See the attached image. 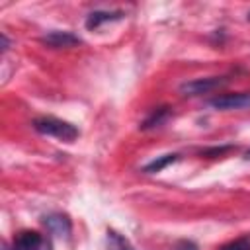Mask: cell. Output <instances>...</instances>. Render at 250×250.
Masks as SVG:
<instances>
[{"mask_svg":"<svg viewBox=\"0 0 250 250\" xmlns=\"http://www.w3.org/2000/svg\"><path fill=\"white\" fill-rule=\"evenodd\" d=\"M33 129L41 135H47V137H55V139H61L64 143H72L78 139L80 131L76 125L68 123V121H62L59 117H53V115H45V117H37L31 121Z\"/></svg>","mask_w":250,"mask_h":250,"instance_id":"1","label":"cell"},{"mask_svg":"<svg viewBox=\"0 0 250 250\" xmlns=\"http://www.w3.org/2000/svg\"><path fill=\"white\" fill-rule=\"evenodd\" d=\"M229 82V76H209V78H195V80H188L180 84V94L182 96H201V94H209L221 86H225Z\"/></svg>","mask_w":250,"mask_h":250,"instance_id":"2","label":"cell"},{"mask_svg":"<svg viewBox=\"0 0 250 250\" xmlns=\"http://www.w3.org/2000/svg\"><path fill=\"white\" fill-rule=\"evenodd\" d=\"M12 250H53V244L39 230H21L14 236Z\"/></svg>","mask_w":250,"mask_h":250,"instance_id":"3","label":"cell"},{"mask_svg":"<svg viewBox=\"0 0 250 250\" xmlns=\"http://www.w3.org/2000/svg\"><path fill=\"white\" fill-rule=\"evenodd\" d=\"M39 41L45 47H49V49H70V47L82 45V39L76 33H72V31H61V29H55V31H49V33L41 35Z\"/></svg>","mask_w":250,"mask_h":250,"instance_id":"4","label":"cell"},{"mask_svg":"<svg viewBox=\"0 0 250 250\" xmlns=\"http://www.w3.org/2000/svg\"><path fill=\"white\" fill-rule=\"evenodd\" d=\"M209 105L215 109H244V107H250V92L221 94V96L211 98Z\"/></svg>","mask_w":250,"mask_h":250,"instance_id":"5","label":"cell"},{"mask_svg":"<svg viewBox=\"0 0 250 250\" xmlns=\"http://www.w3.org/2000/svg\"><path fill=\"white\" fill-rule=\"evenodd\" d=\"M123 16H125V12H121V10H94V12H90V14L86 16L84 25H86V29L94 31V29L102 27L104 23L121 20Z\"/></svg>","mask_w":250,"mask_h":250,"instance_id":"6","label":"cell"},{"mask_svg":"<svg viewBox=\"0 0 250 250\" xmlns=\"http://www.w3.org/2000/svg\"><path fill=\"white\" fill-rule=\"evenodd\" d=\"M170 117H172V107L170 105H158V107L150 109V113L141 121L139 129L141 131H150V129L162 127Z\"/></svg>","mask_w":250,"mask_h":250,"instance_id":"7","label":"cell"},{"mask_svg":"<svg viewBox=\"0 0 250 250\" xmlns=\"http://www.w3.org/2000/svg\"><path fill=\"white\" fill-rule=\"evenodd\" d=\"M43 225L47 227V230L55 236H68L70 230H72V225H70V219L62 213H51L43 219Z\"/></svg>","mask_w":250,"mask_h":250,"instance_id":"8","label":"cell"},{"mask_svg":"<svg viewBox=\"0 0 250 250\" xmlns=\"http://www.w3.org/2000/svg\"><path fill=\"white\" fill-rule=\"evenodd\" d=\"M178 160H180V154H178V152H168V154L156 156L154 160L146 162V164L141 168V172H143V174H158V172H162L166 166H170V164H174V162H178Z\"/></svg>","mask_w":250,"mask_h":250,"instance_id":"9","label":"cell"},{"mask_svg":"<svg viewBox=\"0 0 250 250\" xmlns=\"http://www.w3.org/2000/svg\"><path fill=\"white\" fill-rule=\"evenodd\" d=\"M107 246H105V250H135L133 248V244L123 236V234H119L117 230H113V229H107Z\"/></svg>","mask_w":250,"mask_h":250,"instance_id":"10","label":"cell"},{"mask_svg":"<svg viewBox=\"0 0 250 250\" xmlns=\"http://www.w3.org/2000/svg\"><path fill=\"white\" fill-rule=\"evenodd\" d=\"M230 150H234V145H221V146H209V148H203V150H199V156L203 158H217V156H223V154H227V152H230Z\"/></svg>","mask_w":250,"mask_h":250,"instance_id":"11","label":"cell"},{"mask_svg":"<svg viewBox=\"0 0 250 250\" xmlns=\"http://www.w3.org/2000/svg\"><path fill=\"white\" fill-rule=\"evenodd\" d=\"M219 250H250V236H240L236 240H230L223 244Z\"/></svg>","mask_w":250,"mask_h":250,"instance_id":"12","label":"cell"},{"mask_svg":"<svg viewBox=\"0 0 250 250\" xmlns=\"http://www.w3.org/2000/svg\"><path fill=\"white\" fill-rule=\"evenodd\" d=\"M174 250H199L197 248V244L193 242V240H178L176 242V246H174Z\"/></svg>","mask_w":250,"mask_h":250,"instance_id":"13","label":"cell"},{"mask_svg":"<svg viewBox=\"0 0 250 250\" xmlns=\"http://www.w3.org/2000/svg\"><path fill=\"white\" fill-rule=\"evenodd\" d=\"M0 39H2V53H6L10 49V39L6 37V33H0Z\"/></svg>","mask_w":250,"mask_h":250,"instance_id":"14","label":"cell"},{"mask_svg":"<svg viewBox=\"0 0 250 250\" xmlns=\"http://www.w3.org/2000/svg\"><path fill=\"white\" fill-rule=\"evenodd\" d=\"M244 160H250V148L244 152Z\"/></svg>","mask_w":250,"mask_h":250,"instance_id":"15","label":"cell"},{"mask_svg":"<svg viewBox=\"0 0 250 250\" xmlns=\"http://www.w3.org/2000/svg\"><path fill=\"white\" fill-rule=\"evenodd\" d=\"M248 21H250V14H248Z\"/></svg>","mask_w":250,"mask_h":250,"instance_id":"16","label":"cell"}]
</instances>
